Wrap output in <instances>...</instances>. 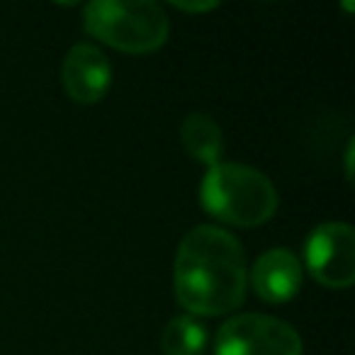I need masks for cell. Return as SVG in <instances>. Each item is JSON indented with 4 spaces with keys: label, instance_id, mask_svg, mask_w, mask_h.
<instances>
[{
    "label": "cell",
    "instance_id": "cell-1",
    "mask_svg": "<svg viewBox=\"0 0 355 355\" xmlns=\"http://www.w3.org/2000/svg\"><path fill=\"white\" fill-rule=\"evenodd\" d=\"M248 268L243 246L214 224L190 229L178 243L173 292L190 316H224L246 300Z\"/></svg>",
    "mask_w": 355,
    "mask_h": 355
},
{
    "label": "cell",
    "instance_id": "cell-2",
    "mask_svg": "<svg viewBox=\"0 0 355 355\" xmlns=\"http://www.w3.org/2000/svg\"><path fill=\"white\" fill-rule=\"evenodd\" d=\"M200 202L209 217L229 227L253 229L275 217L280 195L270 178L258 168L219 161L205 173Z\"/></svg>",
    "mask_w": 355,
    "mask_h": 355
},
{
    "label": "cell",
    "instance_id": "cell-3",
    "mask_svg": "<svg viewBox=\"0 0 355 355\" xmlns=\"http://www.w3.org/2000/svg\"><path fill=\"white\" fill-rule=\"evenodd\" d=\"M83 27L124 54L158 51L171 35V20L153 0H93L83 8Z\"/></svg>",
    "mask_w": 355,
    "mask_h": 355
},
{
    "label": "cell",
    "instance_id": "cell-4",
    "mask_svg": "<svg viewBox=\"0 0 355 355\" xmlns=\"http://www.w3.org/2000/svg\"><path fill=\"white\" fill-rule=\"evenodd\" d=\"M300 331L268 314H234L214 336V355H302Z\"/></svg>",
    "mask_w": 355,
    "mask_h": 355
},
{
    "label": "cell",
    "instance_id": "cell-5",
    "mask_svg": "<svg viewBox=\"0 0 355 355\" xmlns=\"http://www.w3.org/2000/svg\"><path fill=\"white\" fill-rule=\"evenodd\" d=\"M306 272L329 290H348L355 280V229L345 222H324L304 243Z\"/></svg>",
    "mask_w": 355,
    "mask_h": 355
},
{
    "label": "cell",
    "instance_id": "cell-6",
    "mask_svg": "<svg viewBox=\"0 0 355 355\" xmlns=\"http://www.w3.org/2000/svg\"><path fill=\"white\" fill-rule=\"evenodd\" d=\"M61 85L78 105H95L112 85V66L103 49L88 42L73 44L61 64Z\"/></svg>",
    "mask_w": 355,
    "mask_h": 355
},
{
    "label": "cell",
    "instance_id": "cell-7",
    "mask_svg": "<svg viewBox=\"0 0 355 355\" xmlns=\"http://www.w3.org/2000/svg\"><path fill=\"white\" fill-rule=\"evenodd\" d=\"M304 270L302 263L290 248H268L266 253L256 258V263L248 270V282L253 292L266 304H285L295 300L302 290Z\"/></svg>",
    "mask_w": 355,
    "mask_h": 355
},
{
    "label": "cell",
    "instance_id": "cell-8",
    "mask_svg": "<svg viewBox=\"0 0 355 355\" xmlns=\"http://www.w3.org/2000/svg\"><path fill=\"white\" fill-rule=\"evenodd\" d=\"M180 144L193 161L212 168L222 161L224 134L222 127L207 112H190L180 124Z\"/></svg>",
    "mask_w": 355,
    "mask_h": 355
},
{
    "label": "cell",
    "instance_id": "cell-9",
    "mask_svg": "<svg viewBox=\"0 0 355 355\" xmlns=\"http://www.w3.org/2000/svg\"><path fill=\"white\" fill-rule=\"evenodd\" d=\"M207 326L198 316H173L161 334L163 355H205L207 350Z\"/></svg>",
    "mask_w": 355,
    "mask_h": 355
},
{
    "label": "cell",
    "instance_id": "cell-10",
    "mask_svg": "<svg viewBox=\"0 0 355 355\" xmlns=\"http://www.w3.org/2000/svg\"><path fill=\"white\" fill-rule=\"evenodd\" d=\"M173 8H178V10H183V12H209V10H214V8H219V3H214V0H209V3H183V0H173Z\"/></svg>",
    "mask_w": 355,
    "mask_h": 355
},
{
    "label": "cell",
    "instance_id": "cell-11",
    "mask_svg": "<svg viewBox=\"0 0 355 355\" xmlns=\"http://www.w3.org/2000/svg\"><path fill=\"white\" fill-rule=\"evenodd\" d=\"M345 178H353V139L348 141V148H345Z\"/></svg>",
    "mask_w": 355,
    "mask_h": 355
}]
</instances>
